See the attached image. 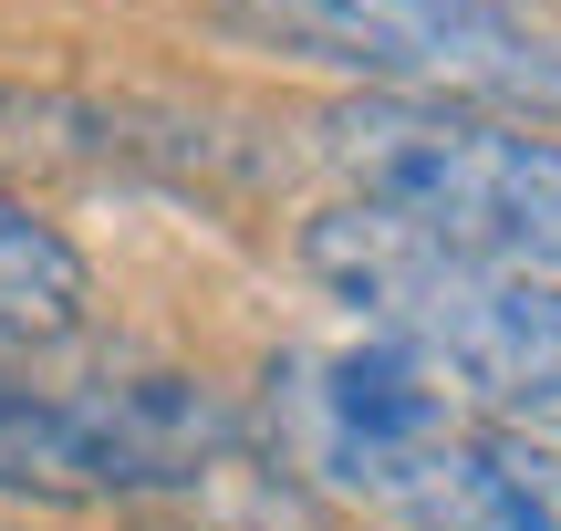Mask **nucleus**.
Returning a JSON list of instances; mask_svg holds the SVG:
<instances>
[{
	"label": "nucleus",
	"instance_id": "obj_7",
	"mask_svg": "<svg viewBox=\"0 0 561 531\" xmlns=\"http://www.w3.org/2000/svg\"><path fill=\"white\" fill-rule=\"evenodd\" d=\"M83 303H94L83 250L0 188V334H32V344H42V334H73Z\"/></svg>",
	"mask_w": 561,
	"mask_h": 531
},
{
	"label": "nucleus",
	"instance_id": "obj_3",
	"mask_svg": "<svg viewBox=\"0 0 561 531\" xmlns=\"http://www.w3.org/2000/svg\"><path fill=\"white\" fill-rule=\"evenodd\" d=\"M219 32L312 74H354L396 104H479V115H561V42L510 0H219Z\"/></svg>",
	"mask_w": 561,
	"mask_h": 531
},
{
	"label": "nucleus",
	"instance_id": "obj_5",
	"mask_svg": "<svg viewBox=\"0 0 561 531\" xmlns=\"http://www.w3.org/2000/svg\"><path fill=\"white\" fill-rule=\"evenodd\" d=\"M271 386H280V438H291V459L312 479H333V490H354V500H375L437 428H458V407H447L458 386H447L416 344H396V334H364V344H343V354H301Z\"/></svg>",
	"mask_w": 561,
	"mask_h": 531
},
{
	"label": "nucleus",
	"instance_id": "obj_2",
	"mask_svg": "<svg viewBox=\"0 0 561 531\" xmlns=\"http://www.w3.org/2000/svg\"><path fill=\"white\" fill-rule=\"evenodd\" d=\"M322 157L354 178L364 208L479 250L510 271H561V136L479 104H396L354 94L322 115Z\"/></svg>",
	"mask_w": 561,
	"mask_h": 531
},
{
	"label": "nucleus",
	"instance_id": "obj_1",
	"mask_svg": "<svg viewBox=\"0 0 561 531\" xmlns=\"http://www.w3.org/2000/svg\"><path fill=\"white\" fill-rule=\"evenodd\" d=\"M301 261L322 292L364 313V334L416 344L447 386H468L500 428L561 438V292L510 261L447 250L426 229L385 219V208L343 199L301 229Z\"/></svg>",
	"mask_w": 561,
	"mask_h": 531
},
{
	"label": "nucleus",
	"instance_id": "obj_6",
	"mask_svg": "<svg viewBox=\"0 0 561 531\" xmlns=\"http://www.w3.org/2000/svg\"><path fill=\"white\" fill-rule=\"evenodd\" d=\"M375 511L405 531H561V449L530 428H437L375 490Z\"/></svg>",
	"mask_w": 561,
	"mask_h": 531
},
{
	"label": "nucleus",
	"instance_id": "obj_4",
	"mask_svg": "<svg viewBox=\"0 0 561 531\" xmlns=\"http://www.w3.org/2000/svg\"><path fill=\"white\" fill-rule=\"evenodd\" d=\"M240 459V407H219L187 375L0 386V490L11 500H178Z\"/></svg>",
	"mask_w": 561,
	"mask_h": 531
}]
</instances>
